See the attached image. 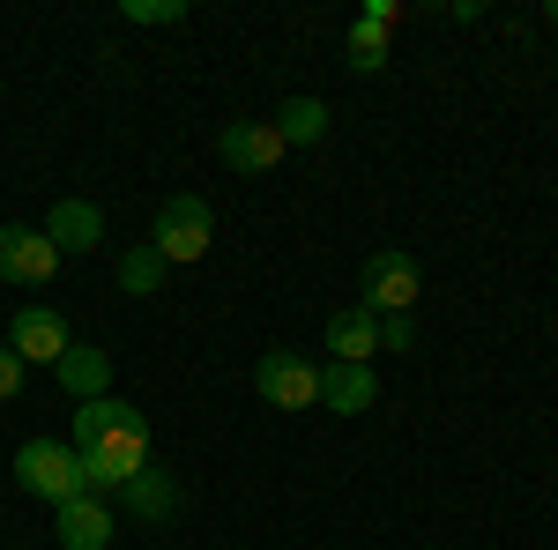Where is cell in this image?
Listing matches in <instances>:
<instances>
[{"label":"cell","mask_w":558,"mask_h":550,"mask_svg":"<svg viewBox=\"0 0 558 550\" xmlns=\"http://www.w3.org/2000/svg\"><path fill=\"white\" fill-rule=\"evenodd\" d=\"M68 447L83 454V484L89 499H120L128 491V476L149 468V417L134 410V402H112V394H97L75 410V431H68Z\"/></svg>","instance_id":"cell-1"},{"label":"cell","mask_w":558,"mask_h":550,"mask_svg":"<svg viewBox=\"0 0 558 550\" xmlns=\"http://www.w3.org/2000/svg\"><path fill=\"white\" fill-rule=\"evenodd\" d=\"M15 484H23L31 499H45L52 513L68 506V499H89L83 454H75V447H60V439H31V447L15 454Z\"/></svg>","instance_id":"cell-2"},{"label":"cell","mask_w":558,"mask_h":550,"mask_svg":"<svg viewBox=\"0 0 558 550\" xmlns=\"http://www.w3.org/2000/svg\"><path fill=\"white\" fill-rule=\"evenodd\" d=\"M216 239V216L202 194H172L165 209H157V223H149V246L165 254V268H186V260H202Z\"/></svg>","instance_id":"cell-3"},{"label":"cell","mask_w":558,"mask_h":550,"mask_svg":"<svg viewBox=\"0 0 558 550\" xmlns=\"http://www.w3.org/2000/svg\"><path fill=\"white\" fill-rule=\"evenodd\" d=\"M417 291H425V276H417V260L402 254V246H380V254L365 260V297L357 305H373V313H410L417 305Z\"/></svg>","instance_id":"cell-4"},{"label":"cell","mask_w":558,"mask_h":550,"mask_svg":"<svg viewBox=\"0 0 558 550\" xmlns=\"http://www.w3.org/2000/svg\"><path fill=\"white\" fill-rule=\"evenodd\" d=\"M254 387H260V402H276V410H313L320 402V365H305L299 350H268Z\"/></svg>","instance_id":"cell-5"},{"label":"cell","mask_w":558,"mask_h":550,"mask_svg":"<svg viewBox=\"0 0 558 550\" xmlns=\"http://www.w3.org/2000/svg\"><path fill=\"white\" fill-rule=\"evenodd\" d=\"M52 268H60V246L31 231V223H0V283H52Z\"/></svg>","instance_id":"cell-6"},{"label":"cell","mask_w":558,"mask_h":550,"mask_svg":"<svg viewBox=\"0 0 558 550\" xmlns=\"http://www.w3.org/2000/svg\"><path fill=\"white\" fill-rule=\"evenodd\" d=\"M68 320H60V313H52V305H23V313H15V328H8V350H15V357H23V365H60V357H68Z\"/></svg>","instance_id":"cell-7"},{"label":"cell","mask_w":558,"mask_h":550,"mask_svg":"<svg viewBox=\"0 0 558 550\" xmlns=\"http://www.w3.org/2000/svg\"><path fill=\"white\" fill-rule=\"evenodd\" d=\"M216 157L231 171H276L283 164V134H276V120H239V127H223V142H216Z\"/></svg>","instance_id":"cell-8"},{"label":"cell","mask_w":558,"mask_h":550,"mask_svg":"<svg viewBox=\"0 0 558 550\" xmlns=\"http://www.w3.org/2000/svg\"><path fill=\"white\" fill-rule=\"evenodd\" d=\"M380 402V380H373V365H320V410H336V417H365Z\"/></svg>","instance_id":"cell-9"},{"label":"cell","mask_w":558,"mask_h":550,"mask_svg":"<svg viewBox=\"0 0 558 550\" xmlns=\"http://www.w3.org/2000/svg\"><path fill=\"white\" fill-rule=\"evenodd\" d=\"M52 536H60V550H105L120 528H112L105 499H68V506L52 513Z\"/></svg>","instance_id":"cell-10"},{"label":"cell","mask_w":558,"mask_h":550,"mask_svg":"<svg viewBox=\"0 0 558 550\" xmlns=\"http://www.w3.org/2000/svg\"><path fill=\"white\" fill-rule=\"evenodd\" d=\"M380 350V313L373 305H343L336 320H328V357L336 365H365Z\"/></svg>","instance_id":"cell-11"},{"label":"cell","mask_w":558,"mask_h":550,"mask_svg":"<svg viewBox=\"0 0 558 550\" xmlns=\"http://www.w3.org/2000/svg\"><path fill=\"white\" fill-rule=\"evenodd\" d=\"M45 239H52L60 254H97L105 216L89 209V201H52V216H45Z\"/></svg>","instance_id":"cell-12"},{"label":"cell","mask_w":558,"mask_h":550,"mask_svg":"<svg viewBox=\"0 0 558 550\" xmlns=\"http://www.w3.org/2000/svg\"><path fill=\"white\" fill-rule=\"evenodd\" d=\"M60 387L75 394V402H97V394H112V357L105 350H89V342H68V357L52 365Z\"/></svg>","instance_id":"cell-13"},{"label":"cell","mask_w":558,"mask_h":550,"mask_svg":"<svg viewBox=\"0 0 558 550\" xmlns=\"http://www.w3.org/2000/svg\"><path fill=\"white\" fill-rule=\"evenodd\" d=\"M120 506H128L134 521H172V513H179V476H165V468H142V476H128Z\"/></svg>","instance_id":"cell-14"},{"label":"cell","mask_w":558,"mask_h":550,"mask_svg":"<svg viewBox=\"0 0 558 550\" xmlns=\"http://www.w3.org/2000/svg\"><path fill=\"white\" fill-rule=\"evenodd\" d=\"M276 134H283V149H291V142L313 149V142L328 134V105H320V97H291V105H276Z\"/></svg>","instance_id":"cell-15"},{"label":"cell","mask_w":558,"mask_h":550,"mask_svg":"<svg viewBox=\"0 0 558 550\" xmlns=\"http://www.w3.org/2000/svg\"><path fill=\"white\" fill-rule=\"evenodd\" d=\"M165 276H172V268H165V254H157V246L120 254V291H128V297H157V291H165Z\"/></svg>","instance_id":"cell-16"},{"label":"cell","mask_w":558,"mask_h":550,"mask_svg":"<svg viewBox=\"0 0 558 550\" xmlns=\"http://www.w3.org/2000/svg\"><path fill=\"white\" fill-rule=\"evenodd\" d=\"M350 68H357V75H380V68H387V30L350 23Z\"/></svg>","instance_id":"cell-17"},{"label":"cell","mask_w":558,"mask_h":550,"mask_svg":"<svg viewBox=\"0 0 558 550\" xmlns=\"http://www.w3.org/2000/svg\"><path fill=\"white\" fill-rule=\"evenodd\" d=\"M128 23H186V0H120Z\"/></svg>","instance_id":"cell-18"},{"label":"cell","mask_w":558,"mask_h":550,"mask_svg":"<svg viewBox=\"0 0 558 550\" xmlns=\"http://www.w3.org/2000/svg\"><path fill=\"white\" fill-rule=\"evenodd\" d=\"M410 342H417V320H410V313H387L380 320V350H410Z\"/></svg>","instance_id":"cell-19"},{"label":"cell","mask_w":558,"mask_h":550,"mask_svg":"<svg viewBox=\"0 0 558 550\" xmlns=\"http://www.w3.org/2000/svg\"><path fill=\"white\" fill-rule=\"evenodd\" d=\"M23 372H31V365H23L15 350H0V402H15V394H23Z\"/></svg>","instance_id":"cell-20"},{"label":"cell","mask_w":558,"mask_h":550,"mask_svg":"<svg viewBox=\"0 0 558 550\" xmlns=\"http://www.w3.org/2000/svg\"><path fill=\"white\" fill-rule=\"evenodd\" d=\"M357 23H373V30H395V23H402V8H395V0H373Z\"/></svg>","instance_id":"cell-21"},{"label":"cell","mask_w":558,"mask_h":550,"mask_svg":"<svg viewBox=\"0 0 558 550\" xmlns=\"http://www.w3.org/2000/svg\"><path fill=\"white\" fill-rule=\"evenodd\" d=\"M544 23H551V30H558V0H551V8H544Z\"/></svg>","instance_id":"cell-22"}]
</instances>
